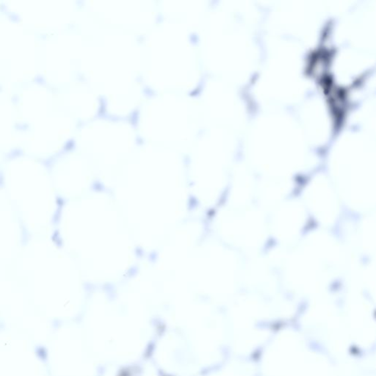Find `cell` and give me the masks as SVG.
<instances>
[{
  "mask_svg": "<svg viewBox=\"0 0 376 376\" xmlns=\"http://www.w3.org/2000/svg\"><path fill=\"white\" fill-rule=\"evenodd\" d=\"M21 230H22V238H21V243L22 245L27 244L28 242L30 240V233L28 231L27 228L25 226V224L22 221L20 223Z\"/></svg>",
  "mask_w": 376,
  "mask_h": 376,
  "instance_id": "obj_1",
  "label": "cell"
},
{
  "mask_svg": "<svg viewBox=\"0 0 376 376\" xmlns=\"http://www.w3.org/2000/svg\"><path fill=\"white\" fill-rule=\"evenodd\" d=\"M51 240L57 247L61 248L63 246V240L60 237V231L58 229L54 230V232L52 233Z\"/></svg>",
  "mask_w": 376,
  "mask_h": 376,
  "instance_id": "obj_2",
  "label": "cell"
},
{
  "mask_svg": "<svg viewBox=\"0 0 376 376\" xmlns=\"http://www.w3.org/2000/svg\"><path fill=\"white\" fill-rule=\"evenodd\" d=\"M62 208L57 207V210L54 212L52 217V224L57 225L60 222V216H61Z\"/></svg>",
  "mask_w": 376,
  "mask_h": 376,
  "instance_id": "obj_3",
  "label": "cell"
},
{
  "mask_svg": "<svg viewBox=\"0 0 376 376\" xmlns=\"http://www.w3.org/2000/svg\"><path fill=\"white\" fill-rule=\"evenodd\" d=\"M56 203H57V207L63 208V206L65 204V200L61 196H57L56 198Z\"/></svg>",
  "mask_w": 376,
  "mask_h": 376,
  "instance_id": "obj_4",
  "label": "cell"
},
{
  "mask_svg": "<svg viewBox=\"0 0 376 376\" xmlns=\"http://www.w3.org/2000/svg\"><path fill=\"white\" fill-rule=\"evenodd\" d=\"M4 187V175L1 172H0V189H2Z\"/></svg>",
  "mask_w": 376,
  "mask_h": 376,
  "instance_id": "obj_5",
  "label": "cell"
}]
</instances>
